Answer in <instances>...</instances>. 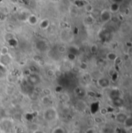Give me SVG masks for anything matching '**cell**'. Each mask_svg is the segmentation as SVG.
I'll list each match as a JSON object with an SVG mask.
<instances>
[{
    "label": "cell",
    "instance_id": "11",
    "mask_svg": "<svg viewBox=\"0 0 132 133\" xmlns=\"http://www.w3.org/2000/svg\"><path fill=\"white\" fill-rule=\"evenodd\" d=\"M117 58V56L115 53L114 52H110L107 54V59L109 60V61H111V62H114L115 60Z\"/></svg>",
    "mask_w": 132,
    "mask_h": 133
},
{
    "label": "cell",
    "instance_id": "26",
    "mask_svg": "<svg viewBox=\"0 0 132 133\" xmlns=\"http://www.w3.org/2000/svg\"><path fill=\"white\" fill-rule=\"evenodd\" d=\"M94 121L97 124H100L103 122V119L101 117H96V118H94Z\"/></svg>",
    "mask_w": 132,
    "mask_h": 133
},
{
    "label": "cell",
    "instance_id": "5",
    "mask_svg": "<svg viewBox=\"0 0 132 133\" xmlns=\"http://www.w3.org/2000/svg\"><path fill=\"white\" fill-rule=\"evenodd\" d=\"M127 114L124 112H119L115 115V121L119 124H123L126 120Z\"/></svg>",
    "mask_w": 132,
    "mask_h": 133
},
{
    "label": "cell",
    "instance_id": "10",
    "mask_svg": "<svg viewBox=\"0 0 132 133\" xmlns=\"http://www.w3.org/2000/svg\"><path fill=\"white\" fill-rule=\"evenodd\" d=\"M51 133H67V130L63 127L56 126L52 130Z\"/></svg>",
    "mask_w": 132,
    "mask_h": 133
},
{
    "label": "cell",
    "instance_id": "27",
    "mask_svg": "<svg viewBox=\"0 0 132 133\" xmlns=\"http://www.w3.org/2000/svg\"><path fill=\"white\" fill-rule=\"evenodd\" d=\"M58 51H59L60 53L63 54V53H64V52L66 51V47H65L64 46H60V47H59V48H58Z\"/></svg>",
    "mask_w": 132,
    "mask_h": 133
},
{
    "label": "cell",
    "instance_id": "12",
    "mask_svg": "<svg viewBox=\"0 0 132 133\" xmlns=\"http://www.w3.org/2000/svg\"><path fill=\"white\" fill-rule=\"evenodd\" d=\"M27 21H28V22L30 23V24H31V25H36V24L37 23V22H38V20H37V18H36V16L31 15V16H30L27 18Z\"/></svg>",
    "mask_w": 132,
    "mask_h": 133
},
{
    "label": "cell",
    "instance_id": "30",
    "mask_svg": "<svg viewBox=\"0 0 132 133\" xmlns=\"http://www.w3.org/2000/svg\"><path fill=\"white\" fill-rule=\"evenodd\" d=\"M80 68L83 69V70H86L87 68V65L84 62H83V63L80 64Z\"/></svg>",
    "mask_w": 132,
    "mask_h": 133
},
{
    "label": "cell",
    "instance_id": "28",
    "mask_svg": "<svg viewBox=\"0 0 132 133\" xmlns=\"http://www.w3.org/2000/svg\"><path fill=\"white\" fill-rule=\"evenodd\" d=\"M85 133H96V131L94 130V128H90L87 129V130L86 131V132H85Z\"/></svg>",
    "mask_w": 132,
    "mask_h": 133
},
{
    "label": "cell",
    "instance_id": "20",
    "mask_svg": "<svg viewBox=\"0 0 132 133\" xmlns=\"http://www.w3.org/2000/svg\"><path fill=\"white\" fill-rule=\"evenodd\" d=\"M43 95L44 96H50L51 95V91H50V89H49V88H44L43 90Z\"/></svg>",
    "mask_w": 132,
    "mask_h": 133
},
{
    "label": "cell",
    "instance_id": "17",
    "mask_svg": "<svg viewBox=\"0 0 132 133\" xmlns=\"http://www.w3.org/2000/svg\"><path fill=\"white\" fill-rule=\"evenodd\" d=\"M52 100H51V97H50V96H43V97L42 98V101L46 104H50V102Z\"/></svg>",
    "mask_w": 132,
    "mask_h": 133
},
{
    "label": "cell",
    "instance_id": "1",
    "mask_svg": "<svg viewBox=\"0 0 132 133\" xmlns=\"http://www.w3.org/2000/svg\"><path fill=\"white\" fill-rule=\"evenodd\" d=\"M43 118L47 122L56 121L58 119V118H59L58 111H57V110L54 107L50 106V107L46 108L43 111Z\"/></svg>",
    "mask_w": 132,
    "mask_h": 133
},
{
    "label": "cell",
    "instance_id": "15",
    "mask_svg": "<svg viewBox=\"0 0 132 133\" xmlns=\"http://www.w3.org/2000/svg\"><path fill=\"white\" fill-rule=\"evenodd\" d=\"M9 54V48L7 47H3L0 50V55H6Z\"/></svg>",
    "mask_w": 132,
    "mask_h": 133
},
{
    "label": "cell",
    "instance_id": "8",
    "mask_svg": "<svg viewBox=\"0 0 132 133\" xmlns=\"http://www.w3.org/2000/svg\"><path fill=\"white\" fill-rule=\"evenodd\" d=\"M111 18V15H110V13L108 11V10H103L101 14H100V19L103 22H107L108 20H110Z\"/></svg>",
    "mask_w": 132,
    "mask_h": 133
},
{
    "label": "cell",
    "instance_id": "2",
    "mask_svg": "<svg viewBox=\"0 0 132 133\" xmlns=\"http://www.w3.org/2000/svg\"><path fill=\"white\" fill-rule=\"evenodd\" d=\"M27 82L30 85L36 86L41 82V77L37 73H31L27 77Z\"/></svg>",
    "mask_w": 132,
    "mask_h": 133
},
{
    "label": "cell",
    "instance_id": "32",
    "mask_svg": "<svg viewBox=\"0 0 132 133\" xmlns=\"http://www.w3.org/2000/svg\"><path fill=\"white\" fill-rule=\"evenodd\" d=\"M32 133H46L43 130H42V129H40V128H39V129H37V130H36L35 131H33V132H32Z\"/></svg>",
    "mask_w": 132,
    "mask_h": 133
},
{
    "label": "cell",
    "instance_id": "16",
    "mask_svg": "<svg viewBox=\"0 0 132 133\" xmlns=\"http://www.w3.org/2000/svg\"><path fill=\"white\" fill-rule=\"evenodd\" d=\"M49 26V21L48 20H43L41 23H40V27L42 29H46Z\"/></svg>",
    "mask_w": 132,
    "mask_h": 133
},
{
    "label": "cell",
    "instance_id": "31",
    "mask_svg": "<svg viewBox=\"0 0 132 133\" xmlns=\"http://www.w3.org/2000/svg\"><path fill=\"white\" fill-rule=\"evenodd\" d=\"M68 58H69L70 60H73L75 59V55H74V54H70L68 55Z\"/></svg>",
    "mask_w": 132,
    "mask_h": 133
},
{
    "label": "cell",
    "instance_id": "19",
    "mask_svg": "<svg viewBox=\"0 0 132 133\" xmlns=\"http://www.w3.org/2000/svg\"><path fill=\"white\" fill-rule=\"evenodd\" d=\"M55 71H54V70H53V69H49V70H47V71H46V74H47V76L49 77H53L54 75H55Z\"/></svg>",
    "mask_w": 132,
    "mask_h": 133
},
{
    "label": "cell",
    "instance_id": "25",
    "mask_svg": "<svg viewBox=\"0 0 132 133\" xmlns=\"http://www.w3.org/2000/svg\"><path fill=\"white\" fill-rule=\"evenodd\" d=\"M86 94H87L90 97H94L96 94L93 91H86Z\"/></svg>",
    "mask_w": 132,
    "mask_h": 133
},
{
    "label": "cell",
    "instance_id": "24",
    "mask_svg": "<svg viewBox=\"0 0 132 133\" xmlns=\"http://www.w3.org/2000/svg\"><path fill=\"white\" fill-rule=\"evenodd\" d=\"M107 112H108V111H107V109L106 108H102L100 109V113L101 115H105V114H107Z\"/></svg>",
    "mask_w": 132,
    "mask_h": 133
},
{
    "label": "cell",
    "instance_id": "9",
    "mask_svg": "<svg viewBox=\"0 0 132 133\" xmlns=\"http://www.w3.org/2000/svg\"><path fill=\"white\" fill-rule=\"evenodd\" d=\"M125 129H130L132 128V117L130 115H127L126 120L123 123Z\"/></svg>",
    "mask_w": 132,
    "mask_h": 133
},
{
    "label": "cell",
    "instance_id": "21",
    "mask_svg": "<svg viewBox=\"0 0 132 133\" xmlns=\"http://www.w3.org/2000/svg\"><path fill=\"white\" fill-rule=\"evenodd\" d=\"M82 91H83V90H82L81 88H80V87H77V88H76V94L77 95V96H79V97H83V96H84L83 94V92H82Z\"/></svg>",
    "mask_w": 132,
    "mask_h": 133
},
{
    "label": "cell",
    "instance_id": "33",
    "mask_svg": "<svg viewBox=\"0 0 132 133\" xmlns=\"http://www.w3.org/2000/svg\"><path fill=\"white\" fill-rule=\"evenodd\" d=\"M73 133H79V132H78V131H73Z\"/></svg>",
    "mask_w": 132,
    "mask_h": 133
},
{
    "label": "cell",
    "instance_id": "23",
    "mask_svg": "<svg viewBox=\"0 0 132 133\" xmlns=\"http://www.w3.org/2000/svg\"><path fill=\"white\" fill-rule=\"evenodd\" d=\"M108 73H109V75H110V77H113V76L116 74V71H115L114 67H111V68H110V69H109V70H108Z\"/></svg>",
    "mask_w": 132,
    "mask_h": 133
},
{
    "label": "cell",
    "instance_id": "18",
    "mask_svg": "<svg viewBox=\"0 0 132 133\" xmlns=\"http://www.w3.org/2000/svg\"><path fill=\"white\" fill-rule=\"evenodd\" d=\"M90 51L93 54H96L98 51V47L97 45L96 44H93L91 47H90Z\"/></svg>",
    "mask_w": 132,
    "mask_h": 133
},
{
    "label": "cell",
    "instance_id": "3",
    "mask_svg": "<svg viewBox=\"0 0 132 133\" xmlns=\"http://www.w3.org/2000/svg\"><path fill=\"white\" fill-rule=\"evenodd\" d=\"M97 84L100 87L105 89L110 87V81L107 78V77H100L97 80Z\"/></svg>",
    "mask_w": 132,
    "mask_h": 133
},
{
    "label": "cell",
    "instance_id": "13",
    "mask_svg": "<svg viewBox=\"0 0 132 133\" xmlns=\"http://www.w3.org/2000/svg\"><path fill=\"white\" fill-rule=\"evenodd\" d=\"M119 10V6L117 3H114L111 6H110V11L112 13H116Z\"/></svg>",
    "mask_w": 132,
    "mask_h": 133
},
{
    "label": "cell",
    "instance_id": "14",
    "mask_svg": "<svg viewBox=\"0 0 132 133\" xmlns=\"http://www.w3.org/2000/svg\"><path fill=\"white\" fill-rule=\"evenodd\" d=\"M7 72V67L3 66L2 64H0V76H3Z\"/></svg>",
    "mask_w": 132,
    "mask_h": 133
},
{
    "label": "cell",
    "instance_id": "29",
    "mask_svg": "<svg viewBox=\"0 0 132 133\" xmlns=\"http://www.w3.org/2000/svg\"><path fill=\"white\" fill-rule=\"evenodd\" d=\"M87 22H88L89 23H93V16H88L87 18Z\"/></svg>",
    "mask_w": 132,
    "mask_h": 133
},
{
    "label": "cell",
    "instance_id": "4",
    "mask_svg": "<svg viewBox=\"0 0 132 133\" xmlns=\"http://www.w3.org/2000/svg\"><path fill=\"white\" fill-rule=\"evenodd\" d=\"M11 62H12V57L10 56V54L0 56V64H2L3 66L7 67L9 64H11Z\"/></svg>",
    "mask_w": 132,
    "mask_h": 133
},
{
    "label": "cell",
    "instance_id": "7",
    "mask_svg": "<svg viewBox=\"0 0 132 133\" xmlns=\"http://www.w3.org/2000/svg\"><path fill=\"white\" fill-rule=\"evenodd\" d=\"M111 101H112L113 105L115 106V107H117V108L122 107V106L124 104V100L121 97H119L112 99Z\"/></svg>",
    "mask_w": 132,
    "mask_h": 133
},
{
    "label": "cell",
    "instance_id": "6",
    "mask_svg": "<svg viewBox=\"0 0 132 133\" xmlns=\"http://www.w3.org/2000/svg\"><path fill=\"white\" fill-rule=\"evenodd\" d=\"M120 91L117 88V87H114L110 90V94H109V97L110 98V100L112 99H114V98H117V97H120Z\"/></svg>",
    "mask_w": 132,
    "mask_h": 133
},
{
    "label": "cell",
    "instance_id": "22",
    "mask_svg": "<svg viewBox=\"0 0 132 133\" xmlns=\"http://www.w3.org/2000/svg\"><path fill=\"white\" fill-rule=\"evenodd\" d=\"M85 9H86L87 12H88V13H91V12L93 10V6H92L90 4H87V5L86 6Z\"/></svg>",
    "mask_w": 132,
    "mask_h": 133
}]
</instances>
